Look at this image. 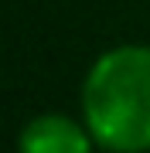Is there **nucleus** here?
<instances>
[{
	"label": "nucleus",
	"mask_w": 150,
	"mask_h": 153,
	"mask_svg": "<svg viewBox=\"0 0 150 153\" xmlns=\"http://www.w3.org/2000/svg\"><path fill=\"white\" fill-rule=\"evenodd\" d=\"M82 123L106 153H150V44H119L92 61Z\"/></svg>",
	"instance_id": "f257e3e1"
},
{
	"label": "nucleus",
	"mask_w": 150,
	"mask_h": 153,
	"mask_svg": "<svg viewBox=\"0 0 150 153\" xmlns=\"http://www.w3.org/2000/svg\"><path fill=\"white\" fill-rule=\"evenodd\" d=\"M96 140L82 119L65 112H45L21 129L17 153H92Z\"/></svg>",
	"instance_id": "f03ea898"
}]
</instances>
